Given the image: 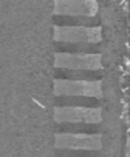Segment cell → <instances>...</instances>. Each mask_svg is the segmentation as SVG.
I'll list each match as a JSON object with an SVG mask.
<instances>
[{
  "label": "cell",
  "instance_id": "1",
  "mask_svg": "<svg viewBox=\"0 0 130 157\" xmlns=\"http://www.w3.org/2000/svg\"><path fill=\"white\" fill-rule=\"evenodd\" d=\"M54 146L57 149L99 151L102 148V136L101 134H70V132H59L54 137Z\"/></svg>",
  "mask_w": 130,
  "mask_h": 157
},
{
  "label": "cell",
  "instance_id": "2",
  "mask_svg": "<svg viewBox=\"0 0 130 157\" xmlns=\"http://www.w3.org/2000/svg\"><path fill=\"white\" fill-rule=\"evenodd\" d=\"M54 122L57 123H99L102 113L99 108L84 106H59L54 109Z\"/></svg>",
  "mask_w": 130,
  "mask_h": 157
},
{
  "label": "cell",
  "instance_id": "3",
  "mask_svg": "<svg viewBox=\"0 0 130 157\" xmlns=\"http://www.w3.org/2000/svg\"><path fill=\"white\" fill-rule=\"evenodd\" d=\"M54 34L57 42H68V43H95L101 40V29L85 25L56 26Z\"/></svg>",
  "mask_w": 130,
  "mask_h": 157
},
{
  "label": "cell",
  "instance_id": "4",
  "mask_svg": "<svg viewBox=\"0 0 130 157\" xmlns=\"http://www.w3.org/2000/svg\"><path fill=\"white\" fill-rule=\"evenodd\" d=\"M57 16H73V17H91L98 11L95 0H56Z\"/></svg>",
  "mask_w": 130,
  "mask_h": 157
},
{
  "label": "cell",
  "instance_id": "5",
  "mask_svg": "<svg viewBox=\"0 0 130 157\" xmlns=\"http://www.w3.org/2000/svg\"><path fill=\"white\" fill-rule=\"evenodd\" d=\"M57 68L68 69H90L95 71L101 68V57L95 54H57L56 56Z\"/></svg>",
  "mask_w": 130,
  "mask_h": 157
},
{
  "label": "cell",
  "instance_id": "6",
  "mask_svg": "<svg viewBox=\"0 0 130 157\" xmlns=\"http://www.w3.org/2000/svg\"><path fill=\"white\" fill-rule=\"evenodd\" d=\"M56 94L71 97H99L101 86L98 82H57Z\"/></svg>",
  "mask_w": 130,
  "mask_h": 157
}]
</instances>
